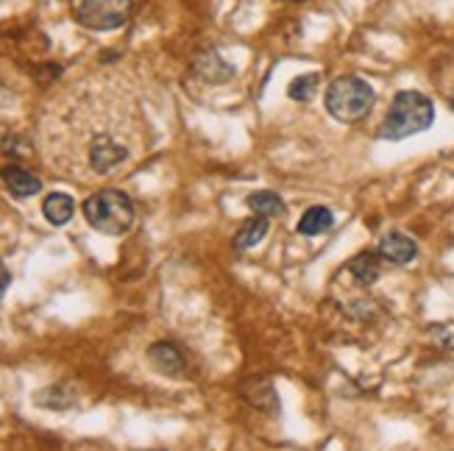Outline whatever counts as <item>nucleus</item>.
Wrapping results in <instances>:
<instances>
[{"instance_id":"18","label":"nucleus","mask_w":454,"mask_h":451,"mask_svg":"<svg viewBox=\"0 0 454 451\" xmlns=\"http://www.w3.org/2000/svg\"><path fill=\"white\" fill-rule=\"evenodd\" d=\"M451 106H454V95H451Z\"/></svg>"},{"instance_id":"13","label":"nucleus","mask_w":454,"mask_h":451,"mask_svg":"<svg viewBox=\"0 0 454 451\" xmlns=\"http://www.w3.org/2000/svg\"><path fill=\"white\" fill-rule=\"evenodd\" d=\"M73 212H75V204H73V198H70L67 192H51L48 198H45V204H43V214L48 218V223H53V226L70 223Z\"/></svg>"},{"instance_id":"1","label":"nucleus","mask_w":454,"mask_h":451,"mask_svg":"<svg viewBox=\"0 0 454 451\" xmlns=\"http://www.w3.org/2000/svg\"><path fill=\"white\" fill-rule=\"evenodd\" d=\"M43 145L56 170L78 179H106L143 153V114L134 95L114 78H87L48 109Z\"/></svg>"},{"instance_id":"9","label":"nucleus","mask_w":454,"mask_h":451,"mask_svg":"<svg viewBox=\"0 0 454 451\" xmlns=\"http://www.w3.org/2000/svg\"><path fill=\"white\" fill-rule=\"evenodd\" d=\"M0 179H4L6 190L14 195V198H31V195H36L39 190H43V182H39L34 173H28L26 167H20V165L4 167V170H0Z\"/></svg>"},{"instance_id":"14","label":"nucleus","mask_w":454,"mask_h":451,"mask_svg":"<svg viewBox=\"0 0 454 451\" xmlns=\"http://www.w3.org/2000/svg\"><path fill=\"white\" fill-rule=\"evenodd\" d=\"M248 209L254 214H260V218H276V214H282L285 212V201L276 195L273 190H260V192H251L248 195Z\"/></svg>"},{"instance_id":"16","label":"nucleus","mask_w":454,"mask_h":451,"mask_svg":"<svg viewBox=\"0 0 454 451\" xmlns=\"http://www.w3.org/2000/svg\"><path fill=\"white\" fill-rule=\"evenodd\" d=\"M4 151H6L9 156H28V153H31V145L23 140V136L12 134V136H6V140H4Z\"/></svg>"},{"instance_id":"12","label":"nucleus","mask_w":454,"mask_h":451,"mask_svg":"<svg viewBox=\"0 0 454 451\" xmlns=\"http://www.w3.org/2000/svg\"><path fill=\"white\" fill-rule=\"evenodd\" d=\"M332 226H334V214L326 206H309L295 229H299V234H304V237H318V234H326Z\"/></svg>"},{"instance_id":"11","label":"nucleus","mask_w":454,"mask_h":451,"mask_svg":"<svg viewBox=\"0 0 454 451\" xmlns=\"http://www.w3.org/2000/svg\"><path fill=\"white\" fill-rule=\"evenodd\" d=\"M268 231H270V223H268V218H260V214H254V218H248L243 226H240V231L234 234V248L237 251H248V248H254V245H260L265 237H268Z\"/></svg>"},{"instance_id":"7","label":"nucleus","mask_w":454,"mask_h":451,"mask_svg":"<svg viewBox=\"0 0 454 451\" xmlns=\"http://www.w3.org/2000/svg\"><path fill=\"white\" fill-rule=\"evenodd\" d=\"M192 67H195V73H199L207 84H226V82H231V78L237 75V67L229 65L218 51L199 53V56H195Z\"/></svg>"},{"instance_id":"17","label":"nucleus","mask_w":454,"mask_h":451,"mask_svg":"<svg viewBox=\"0 0 454 451\" xmlns=\"http://www.w3.org/2000/svg\"><path fill=\"white\" fill-rule=\"evenodd\" d=\"M9 284H12V273L6 270V265H4V262H0V301H4Z\"/></svg>"},{"instance_id":"19","label":"nucleus","mask_w":454,"mask_h":451,"mask_svg":"<svg viewBox=\"0 0 454 451\" xmlns=\"http://www.w3.org/2000/svg\"><path fill=\"white\" fill-rule=\"evenodd\" d=\"M156 451H162V448H156Z\"/></svg>"},{"instance_id":"4","label":"nucleus","mask_w":454,"mask_h":451,"mask_svg":"<svg viewBox=\"0 0 454 451\" xmlns=\"http://www.w3.org/2000/svg\"><path fill=\"white\" fill-rule=\"evenodd\" d=\"M84 218L106 237H121L134 223V204L121 190H98L84 201Z\"/></svg>"},{"instance_id":"15","label":"nucleus","mask_w":454,"mask_h":451,"mask_svg":"<svg viewBox=\"0 0 454 451\" xmlns=\"http://www.w3.org/2000/svg\"><path fill=\"white\" fill-rule=\"evenodd\" d=\"M321 87V75L318 73H304V75H295L290 87H287V95L293 101H312V95L318 92Z\"/></svg>"},{"instance_id":"8","label":"nucleus","mask_w":454,"mask_h":451,"mask_svg":"<svg viewBox=\"0 0 454 451\" xmlns=\"http://www.w3.org/2000/svg\"><path fill=\"white\" fill-rule=\"evenodd\" d=\"M148 362L162 377H179L184 370V354L173 343H153L148 348Z\"/></svg>"},{"instance_id":"5","label":"nucleus","mask_w":454,"mask_h":451,"mask_svg":"<svg viewBox=\"0 0 454 451\" xmlns=\"http://www.w3.org/2000/svg\"><path fill=\"white\" fill-rule=\"evenodd\" d=\"M131 6V0H82L75 19L90 31H114L129 23Z\"/></svg>"},{"instance_id":"2","label":"nucleus","mask_w":454,"mask_h":451,"mask_svg":"<svg viewBox=\"0 0 454 451\" xmlns=\"http://www.w3.org/2000/svg\"><path fill=\"white\" fill-rule=\"evenodd\" d=\"M432 123H435V104L424 92L402 89L390 101V109L380 126V136L387 143H399L412 134L427 131Z\"/></svg>"},{"instance_id":"6","label":"nucleus","mask_w":454,"mask_h":451,"mask_svg":"<svg viewBox=\"0 0 454 451\" xmlns=\"http://www.w3.org/2000/svg\"><path fill=\"white\" fill-rule=\"evenodd\" d=\"M377 253H380V260H385L390 265H410L412 260L419 257V245H416V240H412V237H407V234L390 231V234H385V237L380 240Z\"/></svg>"},{"instance_id":"10","label":"nucleus","mask_w":454,"mask_h":451,"mask_svg":"<svg viewBox=\"0 0 454 451\" xmlns=\"http://www.w3.org/2000/svg\"><path fill=\"white\" fill-rule=\"evenodd\" d=\"M351 276H354V282H357L360 287H371V284H377L380 282V276H382V265H380V253H371V251H365V253H357L351 262H348V268H346Z\"/></svg>"},{"instance_id":"3","label":"nucleus","mask_w":454,"mask_h":451,"mask_svg":"<svg viewBox=\"0 0 454 451\" xmlns=\"http://www.w3.org/2000/svg\"><path fill=\"white\" fill-rule=\"evenodd\" d=\"M377 92L360 75H340L326 87V112L340 123H357L371 114Z\"/></svg>"}]
</instances>
